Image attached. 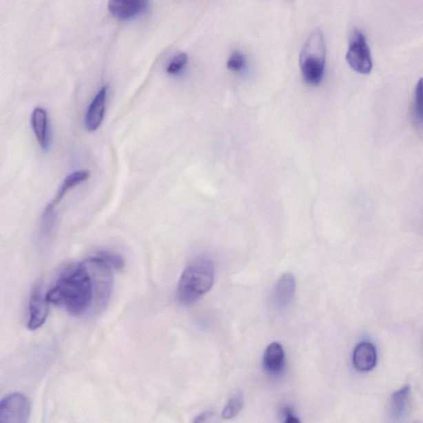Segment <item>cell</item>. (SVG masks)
<instances>
[{
    "mask_svg": "<svg viewBox=\"0 0 423 423\" xmlns=\"http://www.w3.org/2000/svg\"><path fill=\"white\" fill-rule=\"evenodd\" d=\"M85 262L70 265L47 293L50 304L73 315L84 314L92 305L94 281Z\"/></svg>",
    "mask_w": 423,
    "mask_h": 423,
    "instance_id": "1",
    "label": "cell"
},
{
    "mask_svg": "<svg viewBox=\"0 0 423 423\" xmlns=\"http://www.w3.org/2000/svg\"><path fill=\"white\" fill-rule=\"evenodd\" d=\"M214 272V265L209 257H198L181 275L176 291L178 301L188 305L200 300L213 287Z\"/></svg>",
    "mask_w": 423,
    "mask_h": 423,
    "instance_id": "2",
    "label": "cell"
},
{
    "mask_svg": "<svg viewBox=\"0 0 423 423\" xmlns=\"http://www.w3.org/2000/svg\"><path fill=\"white\" fill-rule=\"evenodd\" d=\"M326 62V44L320 31L312 33L302 48L300 64L307 84L316 86L320 84L324 74Z\"/></svg>",
    "mask_w": 423,
    "mask_h": 423,
    "instance_id": "3",
    "label": "cell"
},
{
    "mask_svg": "<svg viewBox=\"0 0 423 423\" xmlns=\"http://www.w3.org/2000/svg\"><path fill=\"white\" fill-rule=\"evenodd\" d=\"M346 57L355 72L363 74L371 73L373 68L371 50L366 37L358 29L352 33Z\"/></svg>",
    "mask_w": 423,
    "mask_h": 423,
    "instance_id": "4",
    "label": "cell"
},
{
    "mask_svg": "<svg viewBox=\"0 0 423 423\" xmlns=\"http://www.w3.org/2000/svg\"><path fill=\"white\" fill-rule=\"evenodd\" d=\"M30 414V402L22 393H11L0 403V423H26Z\"/></svg>",
    "mask_w": 423,
    "mask_h": 423,
    "instance_id": "5",
    "label": "cell"
},
{
    "mask_svg": "<svg viewBox=\"0 0 423 423\" xmlns=\"http://www.w3.org/2000/svg\"><path fill=\"white\" fill-rule=\"evenodd\" d=\"M49 301L43 285L37 284L32 289L28 305L29 330L36 331L43 327L49 313Z\"/></svg>",
    "mask_w": 423,
    "mask_h": 423,
    "instance_id": "6",
    "label": "cell"
},
{
    "mask_svg": "<svg viewBox=\"0 0 423 423\" xmlns=\"http://www.w3.org/2000/svg\"><path fill=\"white\" fill-rule=\"evenodd\" d=\"M107 94V87H103L90 103L85 118V125L87 130L94 132L101 127L105 115Z\"/></svg>",
    "mask_w": 423,
    "mask_h": 423,
    "instance_id": "7",
    "label": "cell"
},
{
    "mask_svg": "<svg viewBox=\"0 0 423 423\" xmlns=\"http://www.w3.org/2000/svg\"><path fill=\"white\" fill-rule=\"evenodd\" d=\"M149 0H110L109 10L119 19L127 20L146 12Z\"/></svg>",
    "mask_w": 423,
    "mask_h": 423,
    "instance_id": "8",
    "label": "cell"
},
{
    "mask_svg": "<svg viewBox=\"0 0 423 423\" xmlns=\"http://www.w3.org/2000/svg\"><path fill=\"white\" fill-rule=\"evenodd\" d=\"M31 123L37 143L45 150L50 144V127L47 110L43 107H36L32 111Z\"/></svg>",
    "mask_w": 423,
    "mask_h": 423,
    "instance_id": "9",
    "label": "cell"
},
{
    "mask_svg": "<svg viewBox=\"0 0 423 423\" xmlns=\"http://www.w3.org/2000/svg\"><path fill=\"white\" fill-rule=\"evenodd\" d=\"M377 352L372 343L362 342L356 346L353 353V364L356 370L366 372L376 366Z\"/></svg>",
    "mask_w": 423,
    "mask_h": 423,
    "instance_id": "10",
    "label": "cell"
},
{
    "mask_svg": "<svg viewBox=\"0 0 423 423\" xmlns=\"http://www.w3.org/2000/svg\"><path fill=\"white\" fill-rule=\"evenodd\" d=\"M296 278L291 273H285L278 280L275 288V302L279 308L283 309L293 300L296 293Z\"/></svg>",
    "mask_w": 423,
    "mask_h": 423,
    "instance_id": "11",
    "label": "cell"
},
{
    "mask_svg": "<svg viewBox=\"0 0 423 423\" xmlns=\"http://www.w3.org/2000/svg\"><path fill=\"white\" fill-rule=\"evenodd\" d=\"M285 355L279 342H273L265 351L263 364L265 371L271 374L280 373L285 367Z\"/></svg>",
    "mask_w": 423,
    "mask_h": 423,
    "instance_id": "12",
    "label": "cell"
},
{
    "mask_svg": "<svg viewBox=\"0 0 423 423\" xmlns=\"http://www.w3.org/2000/svg\"><path fill=\"white\" fill-rule=\"evenodd\" d=\"M90 176V173L88 171H77L72 174H70L68 176L65 177V179L62 182L59 189L56 194V198L52 201L53 204L56 205L58 203L62 200L66 194H68L70 189L76 187L79 185L83 183L85 180H88Z\"/></svg>",
    "mask_w": 423,
    "mask_h": 423,
    "instance_id": "13",
    "label": "cell"
},
{
    "mask_svg": "<svg viewBox=\"0 0 423 423\" xmlns=\"http://www.w3.org/2000/svg\"><path fill=\"white\" fill-rule=\"evenodd\" d=\"M410 389L411 388L409 385H406L393 393L391 401V411L393 417L399 418L404 415L408 405Z\"/></svg>",
    "mask_w": 423,
    "mask_h": 423,
    "instance_id": "14",
    "label": "cell"
},
{
    "mask_svg": "<svg viewBox=\"0 0 423 423\" xmlns=\"http://www.w3.org/2000/svg\"><path fill=\"white\" fill-rule=\"evenodd\" d=\"M88 259L111 269V271L112 269L113 271L114 269H121L124 267L123 257L111 252H98L96 254L90 256Z\"/></svg>",
    "mask_w": 423,
    "mask_h": 423,
    "instance_id": "15",
    "label": "cell"
},
{
    "mask_svg": "<svg viewBox=\"0 0 423 423\" xmlns=\"http://www.w3.org/2000/svg\"><path fill=\"white\" fill-rule=\"evenodd\" d=\"M55 207L56 205L52 202L51 204L45 207L43 212L40 227V238L41 240H48L49 236H51L54 226H55L56 219Z\"/></svg>",
    "mask_w": 423,
    "mask_h": 423,
    "instance_id": "16",
    "label": "cell"
},
{
    "mask_svg": "<svg viewBox=\"0 0 423 423\" xmlns=\"http://www.w3.org/2000/svg\"><path fill=\"white\" fill-rule=\"evenodd\" d=\"M243 404L244 401L242 395H236L231 397L229 401L227 402L225 408L223 409L222 413L223 420H231V418L238 416L239 413L242 411Z\"/></svg>",
    "mask_w": 423,
    "mask_h": 423,
    "instance_id": "17",
    "label": "cell"
},
{
    "mask_svg": "<svg viewBox=\"0 0 423 423\" xmlns=\"http://www.w3.org/2000/svg\"><path fill=\"white\" fill-rule=\"evenodd\" d=\"M413 110L417 123L423 127V78L418 81L416 86Z\"/></svg>",
    "mask_w": 423,
    "mask_h": 423,
    "instance_id": "18",
    "label": "cell"
},
{
    "mask_svg": "<svg viewBox=\"0 0 423 423\" xmlns=\"http://www.w3.org/2000/svg\"><path fill=\"white\" fill-rule=\"evenodd\" d=\"M188 62V56L185 53H180L176 57H174L172 61L169 62L167 66V72L169 74H176L180 73L185 68Z\"/></svg>",
    "mask_w": 423,
    "mask_h": 423,
    "instance_id": "19",
    "label": "cell"
},
{
    "mask_svg": "<svg viewBox=\"0 0 423 423\" xmlns=\"http://www.w3.org/2000/svg\"><path fill=\"white\" fill-rule=\"evenodd\" d=\"M246 63V58H245L243 54L235 52L231 54L229 59H228L227 66L231 72H238L245 68Z\"/></svg>",
    "mask_w": 423,
    "mask_h": 423,
    "instance_id": "20",
    "label": "cell"
},
{
    "mask_svg": "<svg viewBox=\"0 0 423 423\" xmlns=\"http://www.w3.org/2000/svg\"><path fill=\"white\" fill-rule=\"evenodd\" d=\"M283 415L285 417V422L287 423H294V422H300V420L294 415L293 413L291 411L288 407L284 409Z\"/></svg>",
    "mask_w": 423,
    "mask_h": 423,
    "instance_id": "21",
    "label": "cell"
},
{
    "mask_svg": "<svg viewBox=\"0 0 423 423\" xmlns=\"http://www.w3.org/2000/svg\"><path fill=\"white\" fill-rule=\"evenodd\" d=\"M212 417L211 412H205L200 414V416H198L196 420H194V422H206L209 420V417Z\"/></svg>",
    "mask_w": 423,
    "mask_h": 423,
    "instance_id": "22",
    "label": "cell"
}]
</instances>
